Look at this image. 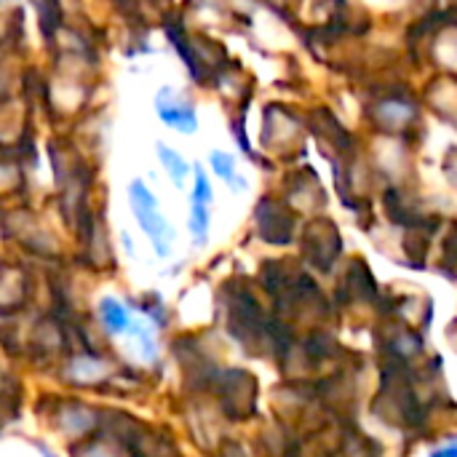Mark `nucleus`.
<instances>
[{
  "instance_id": "1",
  "label": "nucleus",
  "mask_w": 457,
  "mask_h": 457,
  "mask_svg": "<svg viewBox=\"0 0 457 457\" xmlns=\"http://www.w3.org/2000/svg\"><path fill=\"white\" fill-rule=\"evenodd\" d=\"M129 198H131V209L134 217L139 220V228L147 233V238L153 241V249L158 252V257H169V241L174 238L171 225L163 220V214L158 212V201L155 195L145 187V182H131L129 185Z\"/></svg>"
},
{
  "instance_id": "9",
  "label": "nucleus",
  "mask_w": 457,
  "mask_h": 457,
  "mask_svg": "<svg viewBox=\"0 0 457 457\" xmlns=\"http://www.w3.org/2000/svg\"><path fill=\"white\" fill-rule=\"evenodd\" d=\"M48 457H51V455H48Z\"/></svg>"
},
{
  "instance_id": "8",
  "label": "nucleus",
  "mask_w": 457,
  "mask_h": 457,
  "mask_svg": "<svg viewBox=\"0 0 457 457\" xmlns=\"http://www.w3.org/2000/svg\"><path fill=\"white\" fill-rule=\"evenodd\" d=\"M431 457H457L455 447H447V450H442V453H434Z\"/></svg>"
},
{
  "instance_id": "6",
  "label": "nucleus",
  "mask_w": 457,
  "mask_h": 457,
  "mask_svg": "<svg viewBox=\"0 0 457 457\" xmlns=\"http://www.w3.org/2000/svg\"><path fill=\"white\" fill-rule=\"evenodd\" d=\"M212 166H214V171H217L230 187H236V190L246 187V182H241V179L236 177V163H233V158H230L228 153H212Z\"/></svg>"
},
{
  "instance_id": "5",
  "label": "nucleus",
  "mask_w": 457,
  "mask_h": 457,
  "mask_svg": "<svg viewBox=\"0 0 457 457\" xmlns=\"http://www.w3.org/2000/svg\"><path fill=\"white\" fill-rule=\"evenodd\" d=\"M190 233H193L195 246H204V244L209 241V212H206V204L193 201V212H190Z\"/></svg>"
},
{
  "instance_id": "7",
  "label": "nucleus",
  "mask_w": 457,
  "mask_h": 457,
  "mask_svg": "<svg viewBox=\"0 0 457 457\" xmlns=\"http://www.w3.org/2000/svg\"><path fill=\"white\" fill-rule=\"evenodd\" d=\"M193 201L206 204V206H209V201H212V185H209L206 174L201 171V166H195V190H193Z\"/></svg>"
},
{
  "instance_id": "2",
  "label": "nucleus",
  "mask_w": 457,
  "mask_h": 457,
  "mask_svg": "<svg viewBox=\"0 0 457 457\" xmlns=\"http://www.w3.org/2000/svg\"><path fill=\"white\" fill-rule=\"evenodd\" d=\"M155 110L161 115L163 123H169L171 129H179L185 134H193L198 126L195 110L190 104H179V102H169V88H163L155 99Z\"/></svg>"
},
{
  "instance_id": "4",
  "label": "nucleus",
  "mask_w": 457,
  "mask_h": 457,
  "mask_svg": "<svg viewBox=\"0 0 457 457\" xmlns=\"http://www.w3.org/2000/svg\"><path fill=\"white\" fill-rule=\"evenodd\" d=\"M158 155H161V163L166 166L169 177L174 179V185H179V187H182L185 177L190 174V169H187V163L182 161V155H179V153H174V150H171V147H166V145H158Z\"/></svg>"
},
{
  "instance_id": "3",
  "label": "nucleus",
  "mask_w": 457,
  "mask_h": 457,
  "mask_svg": "<svg viewBox=\"0 0 457 457\" xmlns=\"http://www.w3.org/2000/svg\"><path fill=\"white\" fill-rule=\"evenodd\" d=\"M99 313H102L104 327H107L112 335H123V332L129 329V324H131L129 311H126L118 300H112V297H104V300L99 303Z\"/></svg>"
}]
</instances>
